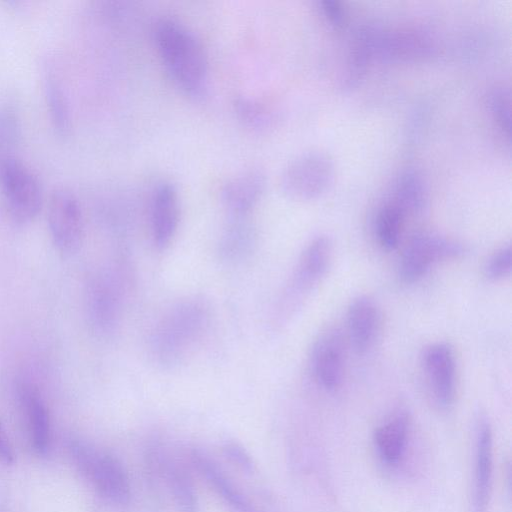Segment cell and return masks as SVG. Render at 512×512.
<instances>
[{"mask_svg": "<svg viewBox=\"0 0 512 512\" xmlns=\"http://www.w3.org/2000/svg\"><path fill=\"white\" fill-rule=\"evenodd\" d=\"M154 34L160 58L174 82L190 96H203L209 67L199 39L186 25L171 18L158 21Z\"/></svg>", "mask_w": 512, "mask_h": 512, "instance_id": "cell-1", "label": "cell"}, {"mask_svg": "<svg viewBox=\"0 0 512 512\" xmlns=\"http://www.w3.org/2000/svg\"><path fill=\"white\" fill-rule=\"evenodd\" d=\"M210 322L206 301L189 297L173 305L159 320L151 336V351L164 367L184 362L203 339Z\"/></svg>", "mask_w": 512, "mask_h": 512, "instance_id": "cell-2", "label": "cell"}, {"mask_svg": "<svg viewBox=\"0 0 512 512\" xmlns=\"http://www.w3.org/2000/svg\"><path fill=\"white\" fill-rule=\"evenodd\" d=\"M332 258L328 238L317 237L301 253L275 307L279 320H286L325 276Z\"/></svg>", "mask_w": 512, "mask_h": 512, "instance_id": "cell-3", "label": "cell"}, {"mask_svg": "<svg viewBox=\"0 0 512 512\" xmlns=\"http://www.w3.org/2000/svg\"><path fill=\"white\" fill-rule=\"evenodd\" d=\"M69 450L80 472L102 497L115 504H126L129 501V479L115 457L80 440L72 441Z\"/></svg>", "mask_w": 512, "mask_h": 512, "instance_id": "cell-4", "label": "cell"}, {"mask_svg": "<svg viewBox=\"0 0 512 512\" xmlns=\"http://www.w3.org/2000/svg\"><path fill=\"white\" fill-rule=\"evenodd\" d=\"M0 184L12 218L28 223L42 206V189L36 175L16 156L0 160Z\"/></svg>", "mask_w": 512, "mask_h": 512, "instance_id": "cell-5", "label": "cell"}, {"mask_svg": "<svg viewBox=\"0 0 512 512\" xmlns=\"http://www.w3.org/2000/svg\"><path fill=\"white\" fill-rule=\"evenodd\" d=\"M462 244L433 233H419L407 244L400 259L399 274L406 283L419 280L436 262L462 256Z\"/></svg>", "mask_w": 512, "mask_h": 512, "instance_id": "cell-6", "label": "cell"}, {"mask_svg": "<svg viewBox=\"0 0 512 512\" xmlns=\"http://www.w3.org/2000/svg\"><path fill=\"white\" fill-rule=\"evenodd\" d=\"M47 224L53 244L63 254L77 251L82 243L84 221L76 196L65 188L55 189L48 201Z\"/></svg>", "mask_w": 512, "mask_h": 512, "instance_id": "cell-7", "label": "cell"}, {"mask_svg": "<svg viewBox=\"0 0 512 512\" xmlns=\"http://www.w3.org/2000/svg\"><path fill=\"white\" fill-rule=\"evenodd\" d=\"M422 365L434 402L446 409L455 396V358L451 346L438 342L425 348Z\"/></svg>", "mask_w": 512, "mask_h": 512, "instance_id": "cell-8", "label": "cell"}, {"mask_svg": "<svg viewBox=\"0 0 512 512\" xmlns=\"http://www.w3.org/2000/svg\"><path fill=\"white\" fill-rule=\"evenodd\" d=\"M310 366L317 383L326 390L336 389L344 372V344L338 328H327L315 340Z\"/></svg>", "mask_w": 512, "mask_h": 512, "instance_id": "cell-9", "label": "cell"}, {"mask_svg": "<svg viewBox=\"0 0 512 512\" xmlns=\"http://www.w3.org/2000/svg\"><path fill=\"white\" fill-rule=\"evenodd\" d=\"M493 438L486 416L478 417L475 433L472 512H486L492 486Z\"/></svg>", "mask_w": 512, "mask_h": 512, "instance_id": "cell-10", "label": "cell"}, {"mask_svg": "<svg viewBox=\"0 0 512 512\" xmlns=\"http://www.w3.org/2000/svg\"><path fill=\"white\" fill-rule=\"evenodd\" d=\"M180 220V200L177 188L168 181L158 183L150 203V226L154 244L163 249L176 234Z\"/></svg>", "mask_w": 512, "mask_h": 512, "instance_id": "cell-11", "label": "cell"}, {"mask_svg": "<svg viewBox=\"0 0 512 512\" xmlns=\"http://www.w3.org/2000/svg\"><path fill=\"white\" fill-rule=\"evenodd\" d=\"M327 168V162L320 156L303 155L285 168L281 186L293 198H313L324 189V180L329 175Z\"/></svg>", "mask_w": 512, "mask_h": 512, "instance_id": "cell-12", "label": "cell"}, {"mask_svg": "<svg viewBox=\"0 0 512 512\" xmlns=\"http://www.w3.org/2000/svg\"><path fill=\"white\" fill-rule=\"evenodd\" d=\"M266 176L259 168H247L228 178L221 187V199L233 216H247L262 197Z\"/></svg>", "mask_w": 512, "mask_h": 512, "instance_id": "cell-13", "label": "cell"}, {"mask_svg": "<svg viewBox=\"0 0 512 512\" xmlns=\"http://www.w3.org/2000/svg\"><path fill=\"white\" fill-rule=\"evenodd\" d=\"M19 398L24 408L31 444L39 455L46 454L50 439V421L47 407L36 387L29 383L19 386Z\"/></svg>", "mask_w": 512, "mask_h": 512, "instance_id": "cell-14", "label": "cell"}, {"mask_svg": "<svg viewBox=\"0 0 512 512\" xmlns=\"http://www.w3.org/2000/svg\"><path fill=\"white\" fill-rule=\"evenodd\" d=\"M347 325L351 344L363 353L372 345L378 326V311L374 301L365 295L354 298L347 311Z\"/></svg>", "mask_w": 512, "mask_h": 512, "instance_id": "cell-15", "label": "cell"}, {"mask_svg": "<svg viewBox=\"0 0 512 512\" xmlns=\"http://www.w3.org/2000/svg\"><path fill=\"white\" fill-rule=\"evenodd\" d=\"M90 313L94 325L104 333L115 330L121 314L118 288L109 279L97 280L90 291Z\"/></svg>", "mask_w": 512, "mask_h": 512, "instance_id": "cell-16", "label": "cell"}, {"mask_svg": "<svg viewBox=\"0 0 512 512\" xmlns=\"http://www.w3.org/2000/svg\"><path fill=\"white\" fill-rule=\"evenodd\" d=\"M192 459L195 467L230 507L237 512H257L213 460L199 452H194Z\"/></svg>", "mask_w": 512, "mask_h": 512, "instance_id": "cell-17", "label": "cell"}, {"mask_svg": "<svg viewBox=\"0 0 512 512\" xmlns=\"http://www.w3.org/2000/svg\"><path fill=\"white\" fill-rule=\"evenodd\" d=\"M408 421L398 413L380 425L374 432V442L380 457L389 465L399 462L407 441Z\"/></svg>", "mask_w": 512, "mask_h": 512, "instance_id": "cell-18", "label": "cell"}, {"mask_svg": "<svg viewBox=\"0 0 512 512\" xmlns=\"http://www.w3.org/2000/svg\"><path fill=\"white\" fill-rule=\"evenodd\" d=\"M44 93L51 124L60 136H66L71 129V114L68 98L63 86L50 69L44 75Z\"/></svg>", "mask_w": 512, "mask_h": 512, "instance_id": "cell-19", "label": "cell"}, {"mask_svg": "<svg viewBox=\"0 0 512 512\" xmlns=\"http://www.w3.org/2000/svg\"><path fill=\"white\" fill-rule=\"evenodd\" d=\"M233 217L220 241V255L227 261L244 258L255 243V231L246 216Z\"/></svg>", "mask_w": 512, "mask_h": 512, "instance_id": "cell-20", "label": "cell"}, {"mask_svg": "<svg viewBox=\"0 0 512 512\" xmlns=\"http://www.w3.org/2000/svg\"><path fill=\"white\" fill-rule=\"evenodd\" d=\"M166 474L172 495L180 510L182 512H196V495L186 471L178 464L169 462Z\"/></svg>", "mask_w": 512, "mask_h": 512, "instance_id": "cell-21", "label": "cell"}, {"mask_svg": "<svg viewBox=\"0 0 512 512\" xmlns=\"http://www.w3.org/2000/svg\"><path fill=\"white\" fill-rule=\"evenodd\" d=\"M402 214L397 205H387L377 215V237L381 246L387 250L395 249L399 243Z\"/></svg>", "mask_w": 512, "mask_h": 512, "instance_id": "cell-22", "label": "cell"}, {"mask_svg": "<svg viewBox=\"0 0 512 512\" xmlns=\"http://www.w3.org/2000/svg\"><path fill=\"white\" fill-rule=\"evenodd\" d=\"M234 107L239 119L253 129L263 130L271 125V113L256 99L246 96L238 97Z\"/></svg>", "mask_w": 512, "mask_h": 512, "instance_id": "cell-23", "label": "cell"}, {"mask_svg": "<svg viewBox=\"0 0 512 512\" xmlns=\"http://www.w3.org/2000/svg\"><path fill=\"white\" fill-rule=\"evenodd\" d=\"M18 135L19 123L14 112L0 110V160L13 155Z\"/></svg>", "mask_w": 512, "mask_h": 512, "instance_id": "cell-24", "label": "cell"}, {"mask_svg": "<svg viewBox=\"0 0 512 512\" xmlns=\"http://www.w3.org/2000/svg\"><path fill=\"white\" fill-rule=\"evenodd\" d=\"M512 267V250L510 245L496 250L484 266V274L491 281L501 280L508 276Z\"/></svg>", "mask_w": 512, "mask_h": 512, "instance_id": "cell-25", "label": "cell"}, {"mask_svg": "<svg viewBox=\"0 0 512 512\" xmlns=\"http://www.w3.org/2000/svg\"><path fill=\"white\" fill-rule=\"evenodd\" d=\"M404 187L399 190V197L402 212L405 208L417 210L423 203V190L420 183L415 179L414 175H406L403 181Z\"/></svg>", "mask_w": 512, "mask_h": 512, "instance_id": "cell-26", "label": "cell"}, {"mask_svg": "<svg viewBox=\"0 0 512 512\" xmlns=\"http://www.w3.org/2000/svg\"><path fill=\"white\" fill-rule=\"evenodd\" d=\"M492 110L495 117L500 122L501 126L510 131V112L506 100L498 94L492 96L491 100Z\"/></svg>", "mask_w": 512, "mask_h": 512, "instance_id": "cell-27", "label": "cell"}, {"mask_svg": "<svg viewBox=\"0 0 512 512\" xmlns=\"http://www.w3.org/2000/svg\"><path fill=\"white\" fill-rule=\"evenodd\" d=\"M226 455L237 465L243 469H250L252 467V461L248 453L235 443H230L225 447Z\"/></svg>", "mask_w": 512, "mask_h": 512, "instance_id": "cell-28", "label": "cell"}, {"mask_svg": "<svg viewBox=\"0 0 512 512\" xmlns=\"http://www.w3.org/2000/svg\"><path fill=\"white\" fill-rule=\"evenodd\" d=\"M15 451L0 420V461L11 465L15 462Z\"/></svg>", "mask_w": 512, "mask_h": 512, "instance_id": "cell-29", "label": "cell"}, {"mask_svg": "<svg viewBox=\"0 0 512 512\" xmlns=\"http://www.w3.org/2000/svg\"><path fill=\"white\" fill-rule=\"evenodd\" d=\"M322 7L325 15L329 21L336 26H340L343 23V13L338 2L332 0L322 1Z\"/></svg>", "mask_w": 512, "mask_h": 512, "instance_id": "cell-30", "label": "cell"}]
</instances>
